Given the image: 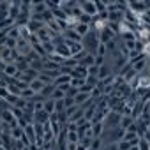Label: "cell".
<instances>
[{"label":"cell","mask_w":150,"mask_h":150,"mask_svg":"<svg viewBox=\"0 0 150 150\" xmlns=\"http://www.w3.org/2000/svg\"><path fill=\"white\" fill-rule=\"evenodd\" d=\"M50 99H53V101H62V99H65V92H64L62 88H57V87H55V90H53V94H51Z\"/></svg>","instance_id":"obj_13"},{"label":"cell","mask_w":150,"mask_h":150,"mask_svg":"<svg viewBox=\"0 0 150 150\" xmlns=\"http://www.w3.org/2000/svg\"><path fill=\"white\" fill-rule=\"evenodd\" d=\"M138 146H139V150H150V141L146 138H139Z\"/></svg>","instance_id":"obj_14"},{"label":"cell","mask_w":150,"mask_h":150,"mask_svg":"<svg viewBox=\"0 0 150 150\" xmlns=\"http://www.w3.org/2000/svg\"><path fill=\"white\" fill-rule=\"evenodd\" d=\"M42 110L51 117V115H55V111H57V103H55L53 99H46V101L42 103Z\"/></svg>","instance_id":"obj_9"},{"label":"cell","mask_w":150,"mask_h":150,"mask_svg":"<svg viewBox=\"0 0 150 150\" xmlns=\"http://www.w3.org/2000/svg\"><path fill=\"white\" fill-rule=\"evenodd\" d=\"M0 150H6V148H4V146H0Z\"/></svg>","instance_id":"obj_19"},{"label":"cell","mask_w":150,"mask_h":150,"mask_svg":"<svg viewBox=\"0 0 150 150\" xmlns=\"http://www.w3.org/2000/svg\"><path fill=\"white\" fill-rule=\"evenodd\" d=\"M141 21L145 23V27H148V25H150V9H146V11L141 14Z\"/></svg>","instance_id":"obj_15"},{"label":"cell","mask_w":150,"mask_h":150,"mask_svg":"<svg viewBox=\"0 0 150 150\" xmlns=\"http://www.w3.org/2000/svg\"><path fill=\"white\" fill-rule=\"evenodd\" d=\"M104 122H94L92 124V134H94V139H99L104 132Z\"/></svg>","instance_id":"obj_7"},{"label":"cell","mask_w":150,"mask_h":150,"mask_svg":"<svg viewBox=\"0 0 150 150\" xmlns=\"http://www.w3.org/2000/svg\"><path fill=\"white\" fill-rule=\"evenodd\" d=\"M111 76H113V74H111V67L108 64H104V65L99 67V74H97V80L99 81H104V80H108Z\"/></svg>","instance_id":"obj_6"},{"label":"cell","mask_w":150,"mask_h":150,"mask_svg":"<svg viewBox=\"0 0 150 150\" xmlns=\"http://www.w3.org/2000/svg\"><path fill=\"white\" fill-rule=\"evenodd\" d=\"M80 7H81V13L83 14H88L92 18L97 16V9H96V4L90 2V0H85V2H80Z\"/></svg>","instance_id":"obj_3"},{"label":"cell","mask_w":150,"mask_h":150,"mask_svg":"<svg viewBox=\"0 0 150 150\" xmlns=\"http://www.w3.org/2000/svg\"><path fill=\"white\" fill-rule=\"evenodd\" d=\"M134 122H136V120H134L132 117H124V115H122V118H120V129L127 131V129H129Z\"/></svg>","instance_id":"obj_11"},{"label":"cell","mask_w":150,"mask_h":150,"mask_svg":"<svg viewBox=\"0 0 150 150\" xmlns=\"http://www.w3.org/2000/svg\"><path fill=\"white\" fill-rule=\"evenodd\" d=\"M141 90H150V74L148 76H139V87Z\"/></svg>","instance_id":"obj_12"},{"label":"cell","mask_w":150,"mask_h":150,"mask_svg":"<svg viewBox=\"0 0 150 150\" xmlns=\"http://www.w3.org/2000/svg\"><path fill=\"white\" fill-rule=\"evenodd\" d=\"M92 101V94H83V92H78V96L74 97V103L78 106H83V104H88Z\"/></svg>","instance_id":"obj_8"},{"label":"cell","mask_w":150,"mask_h":150,"mask_svg":"<svg viewBox=\"0 0 150 150\" xmlns=\"http://www.w3.org/2000/svg\"><path fill=\"white\" fill-rule=\"evenodd\" d=\"M44 87H46V85H44L39 78H37V80H34V81H30V85H28V88H32V90L35 92V96H39V94L44 90Z\"/></svg>","instance_id":"obj_10"},{"label":"cell","mask_w":150,"mask_h":150,"mask_svg":"<svg viewBox=\"0 0 150 150\" xmlns=\"http://www.w3.org/2000/svg\"><path fill=\"white\" fill-rule=\"evenodd\" d=\"M50 115L44 111V110H41V111H35L34 113V124H42V125H46L48 122H50Z\"/></svg>","instance_id":"obj_5"},{"label":"cell","mask_w":150,"mask_h":150,"mask_svg":"<svg viewBox=\"0 0 150 150\" xmlns=\"http://www.w3.org/2000/svg\"><path fill=\"white\" fill-rule=\"evenodd\" d=\"M129 150H139V146H138V145H132V146H131Z\"/></svg>","instance_id":"obj_17"},{"label":"cell","mask_w":150,"mask_h":150,"mask_svg":"<svg viewBox=\"0 0 150 150\" xmlns=\"http://www.w3.org/2000/svg\"><path fill=\"white\" fill-rule=\"evenodd\" d=\"M71 78H76V80H87V78H88V69H87L85 65L78 64L76 67L72 69V72H71Z\"/></svg>","instance_id":"obj_2"},{"label":"cell","mask_w":150,"mask_h":150,"mask_svg":"<svg viewBox=\"0 0 150 150\" xmlns=\"http://www.w3.org/2000/svg\"><path fill=\"white\" fill-rule=\"evenodd\" d=\"M21 150H30V146H25V148H21Z\"/></svg>","instance_id":"obj_18"},{"label":"cell","mask_w":150,"mask_h":150,"mask_svg":"<svg viewBox=\"0 0 150 150\" xmlns=\"http://www.w3.org/2000/svg\"><path fill=\"white\" fill-rule=\"evenodd\" d=\"M132 146V143H127V141H118V150H129Z\"/></svg>","instance_id":"obj_16"},{"label":"cell","mask_w":150,"mask_h":150,"mask_svg":"<svg viewBox=\"0 0 150 150\" xmlns=\"http://www.w3.org/2000/svg\"><path fill=\"white\" fill-rule=\"evenodd\" d=\"M127 9L138 16H141L145 11H146V2H141V0H131V2H127Z\"/></svg>","instance_id":"obj_1"},{"label":"cell","mask_w":150,"mask_h":150,"mask_svg":"<svg viewBox=\"0 0 150 150\" xmlns=\"http://www.w3.org/2000/svg\"><path fill=\"white\" fill-rule=\"evenodd\" d=\"M99 34V42L101 44H108V42H111L113 39H115V32L113 30H110L108 27L106 28H103L101 32H97Z\"/></svg>","instance_id":"obj_4"}]
</instances>
